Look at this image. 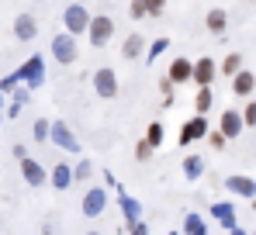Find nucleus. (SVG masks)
Here are the masks:
<instances>
[{"label": "nucleus", "mask_w": 256, "mask_h": 235, "mask_svg": "<svg viewBox=\"0 0 256 235\" xmlns=\"http://www.w3.org/2000/svg\"><path fill=\"white\" fill-rule=\"evenodd\" d=\"M76 56H80V48H76V35H73V32H62V35L52 38V59H56L59 66H73Z\"/></svg>", "instance_id": "1"}, {"label": "nucleus", "mask_w": 256, "mask_h": 235, "mask_svg": "<svg viewBox=\"0 0 256 235\" xmlns=\"http://www.w3.org/2000/svg\"><path fill=\"white\" fill-rule=\"evenodd\" d=\"M86 38H90L94 48L108 45V42L114 38V21H111L108 14H94V18H90V28H86Z\"/></svg>", "instance_id": "2"}, {"label": "nucleus", "mask_w": 256, "mask_h": 235, "mask_svg": "<svg viewBox=\"0 0 256 235\" xmlns=\"http://www.w3.org/2000/svg\"><path fill=\"white\" fill-rule=\"evenodd\" d=\"M62 24H66V32H73V35H86V28H90L86 7L84 4H70V7L62 10Z\"/></svg>", "instance_id": "3"}, {"label": "nucleus", "mask_w": 256, "mask_h": 235, "mask_svg": "<svg viewBox=\"0 0 256 235\" xmlns=\"http://www.w3.org/2000/svg\"><path fill=\"white\" fill-rule=\"evenodd\" d=\"M94 90H97V97H104V100H114L118 97V76H114V70H97L94 73Z\"/></svg>", "instance_id": "4"}, {"label": "nucleus", "mask_w": 256, "mask_h": 235, "mask_svg": "<svg viewBox=\"0 0 256 235\" xmlns=\"http://www.w3.org/2000/svg\"><path fill=\"white\" fill-rule=\"evenodd\" d=\"M38 35V21L32 18V14H18L14 18V38L18 42H35Z\"/></svg>", "instance_id": "5"}, {"label": "nucleus", "mask_w": 256, "mask_h": 235, "mask_svg": "<svg viewBox=\"0 0 256 235\" xmlns=\"http://www.w3.org/2000/svg\"><path fill=\"white\" fill-rule=\"evenodd\" d=\"M214 73H218V62L208 59V56H201V59L194 62V83H198V86H212Z\"/></svg>", "instance_id": "6"}, {"label": "nucleus", "mask_w": 256, "mask_h": 235, "mask_svg": "<svg viewBox=\"0 0 256 235\" xmlns=\"http://www.w3.org/2000/svg\"><path fill=\"white\" fill-rule=\"evenodd\" d=\"M208 132V121H204V114H194L187 124H184V132H180V146H190L194 138H201Z\"/></svg>", "instance_id": "7"}, {"label": "nucleus", "mask_w": 256, "mask_h": 235, "mask_svg": "<svg viewBox=\"0 0 256 235\" xmlns=\"http://www.w3.org/2000/svg\"><path fill=\"white\" fill-rule=\"evenodd\" d=\"M242 128H246V118H242V111H225V114H222V132H225V138L242 135Z\"/></svg>", "instance_id": "8"}, {"label": "nucleus", "mask_w": 256, "mask_h": 235, "mask_svg": "<svg viewBox=\"0 0 256 235\" xmlns=\"http://www.w3.org/2000/svg\"><path fill=\"white\" fill-rule=\"evenodd\" d=\"M18 80H24L28 86H38V83H42V59H38V56H32V59L18 70Z\"/></svg>", "instance_id": "9"}, {"label": "nucleus", "mask_w": 256, "mask_h": 235, "mask_svg": "<svg viewBox=\"0 0 256 235\" xmlns=\"http://www.w3.org/2000/svg\"><path fill=\"white\" fill-rule=\"evenodd\" d=\"M253 90H256V76L253 73L239 70V73L232 76V94H236V97H253Z\"/></svg>", "instance_id": "10"}, {"label": "nucleus", "mask_w": 256, "mask_h": 235, "mask_svg": "<svg viewBox=\"0 0 256 235\" xmlns=\"http://www.w3.org/2000/svg\"><path fill=\"white\" fill-rule=\"evenodd\" d=\"M21 176H24L32 187H42L45 184V170L35 162V159H28V156H21Z\"/></svg>", "instance_id": "11"}, {"label": "nucleus", "mask_w": 256, "mask_h": 235, "mask_svg": "<svg viewBox=\"0 0 256 235\" xmlns=\"http://www.w3.org/2000/svg\"><path fill=\"white\" fill-rule=\"evenodd\" d=\"M204 28H208L212 35H225V28H228V10L212 7V10H208V18H204Z\"/></svg>", "instance_id": "12"}, {"label": "nucleus", "mask_w": 256, "mask_h": 235, "mask_svg": "<svg viewBox=\"0 0 256 235\" xmlns=\"http://www.w3.org/2000/svg\"><path fill=\"white\" fill-rule=\"evenodd\" d=\"M104 204H108L104 190H100V187H94V190L84 197V214H86V218H97V214L104 211Z\"/></svg>", "instance_id": "13"}, {"label": "nucleus", "mask_w": 256, "mask_h": 235, "mask_svg": "<svg viewBox=\"0 0 256 235\" xmlns=\"http://www.w3.org/2000/svg\"><path fill=\"white\" fill-rule=\"evenodd\" d=\"M166 76H170L173 83H187V80H194V62H190V59H173Z\"/></svg>", "instance_id": "14"}, {"label": "nucleus", "mask_w": 256, "mask_h": 235, "mask_svg": "<svg viewBox=\"0 0 256 235\" xmlns=\"http://www.w3.org/2000/svg\"><path fill=\"white\" fill-rule=\"evenodd\" d=\"M142 48H146V38H142L138 32H132V35L125 38V45H122V56H125V59H138Z\"/></svg>", "instance_id": "15"}, {"label": "nucleus", "mask_w": 256, "mask_h": 235, "mask_svg": "<svg viewBox=\"0 0 256 235\" xmlns=\"http://www.w3.org/2000/svg\"><path fill=\"white\" fill-rule=\"evenodd\" d=\"M52 142H56V146H62V149H76V138L70 135V128H66L62 121H56V124H52Z\"/></svg>", "instance_id": "16"}, {"label": "nucleus", "mask_w": 256, "mask_h": 235, "mask_svg": "<svg viewBox=\"0 0 256 235\" xmlns=\"http://www.w3.org/2000/svg\"><path fill=\"white\" fill-rule=\"evenodd\" d=\"M73 180H76V176H73V170H70L66 162H59V166L52 170V187H56V190H66Z\"/></svg>", "instance_id": "17"}, {"label": "nucleus", "mask_w": 256, "mask_h": 235, "mask_svg": "<svg viewBox=\"0 0 256 235\" xmlns=\"http://www.w3.org/2000/svg\"><path fill=\"white\" fill-rule=\"evenodd\" d=\"M228 187H232L236 194H242V197L256 194V180H250V176H228Z\"/></svg>", "instance_id": "18"}, {"label": "nucleus", "mask_w": 256, "mask_h": 235, "mask_svg": "<svg viewBox=\"0 0 256 235\" xmlns=\"http://www.w3.org/2000/svg\"><path fill=\"white\" fill-rule=\"evenodd\" d=\"M194 111H198V114H208V111H212V86H198Z\"/></svg>", "instance_id": "19"}, {"label": "nucleus", "mask_w": 256, "mask_h": 235, "mask_svg": "<svg viewBox=\"0 0 256 235\" xmlns=\"http://www.w3.org/2000/svg\"><path fill=\"white\" fill-rule=\"evenodd\" d=\"M201 173H204V162H201V156H187V159H184V176H187V180H198Z\"/></svg>", "instance_id": "20"}, {"label": "nucleus", "mask_w": 256, "mask_h": 235, "mask_svg": "<svg viewBox=\"0 0 256 235\" xmlns=\"http://www.w3.org/2000/svg\"><path fill=\"white\" fill-rule=\"evenodd\" d=\"M239 70H242V56H239V52L225 56V62H222V73H225V76H236Z\"/></svg>", "instance_id": "21"}, {"label": "nucleus", "mask_w": 256, "mask_h": 235, "mask_svg": "<svg viewBox=\"0 0 256 235\" xmlns=\"http://www.w3.org/2000/svg\"><path fill=\"white\" fill-rule=\"evenodd\" d=\"M152 152H156V146H152L149 138H142V142L135 146V159H138V162H149V159H152Z\"/></svg>", "instance_id": "22"}, {"label": "nucleus", "mask_w": 256, "mask_h": 235, "mask_svg": "<svg viewBox=\"0 0 256 235\" xmlns=\"http://www.w3.org/2000/svg\"><path fill=\"white\" fill-rule=\"evenodd\" d=\"M146 138H149V142L160 149V146H163V124H160V121H152V124L146 128Z\"/></svg>", "instance_id": "23"}, {"label": "nucleus", "mask_w": 256, "mask_h": 235, "mask_svg": "<svg viewBox=\"0 0 256 235\" xmlns=\"http://www.w3.org/2000/svg\"><path fill=\"white\" fill-rule=\"evenodd\" d=\"M45 138H52V124L45 118H38L35 121V142H45Z\"/></svg>", "instance_id": "24"}, {"label": "nucleus", "mask_w": 256, "mask_h": 235, "mask_svg": "<svg viewBox=\"0 0 256 235\" xmlns=\"http://www.w3.org/2000/svg\"><path fill=\"white\" fill-rule=\"evenodd\" d=\"M214 214L222 225H232V204H214Z\"/></svg>", "instance_id": "25"}, {"label": "nucleus", "mask_w": 256, "mask_h": 235, "mask_svg": "<svg viewBox=\"0 0 256 235\" xmlns=\"http://www.w3.org/2000/svg\"><path fill=\"white\" fill-rule=\"evenodd\" d=\"M128 10H132V18H135V21H142V18L149 14V7H146V0H132V7H128Z\"/></svg>", "instance_id": "26"}, {"label": "nucleus", "mask_w": 256, "mask_h": 235, "mask_svg": "<svg viewBox=\"0 0 256 235\" xmlns=\"http://www.w3.org/2000/svg\"><path fill=\"white\" fill-rule=\"evenodd\" d=\"M146 7H149V14H152V18H160V14H163V7H166V0H146Z\"/></svg>", "instance_id": "27"}, {"label": "nucleus", "mask_w": 256, "mask_h": 235, "mask_svg": "<svg viewBox=\"0 0 256 235\" xmlns=\"http://www.w3.org/2000/svg\"><path fill=\"white\" fill-rule=\"evenodd\" d=\"M242 118H246V124H256V100H250V104L242 108Z\"/></svg>", "instance_id": "28"}, {"label": "nucleus", "mask_w": 256, "mask_h": 235, "mask_svg": "<svg viewBox=\"0 0 256 235\" xmlns=\"http://www.w3.org/2000/svg\"><path fill=\"white\" fill-rule=\"evenodd\" d=\"M73 176H76V180H86V176H90V162H80V166H76V170H73Z\"/></svg>", "instance_id": "29"}, {"label": "nucleus", "mask_w": 256, "mask_h": 235, "mask_svg": "<svg viewBox=\"0 0 256 235\" xmlns=\"http://www.w3.org/2000/svg\"><path fill=\"white\" fill-rule=\"evenodd\" d=\"M187 232H204V225H201V218H187Z\"/></svg>", "instance_id": "30"}, {"label": "nucleus", "mask_w": 256, "mask_h": 235, "mask_svg": "<svg viewBox=\"0 0 256 235\" xmlns=\"http://www.w3.org/2000/svg\"><path fill=\"white\" fill-rule=\"evenodd\" d=\"M166 45H170V42H166V38H160V42H156V45H152V48H149V56H160V52H163Z\"/></svg>", "instance_id": "31"}, {"label": "nucleus", "mask_w": 256, "mask_h": 235, "mask_svg": "<svg viewBox=\"0 0 256 235\" xmlns=\"http://www.w3.org/2000/svg\"><path fill=\"white\" fill-rule=\"evenodd\" d=\"M212 146H214V149H222V146H225V132H218V135H212Z\"/></svg>", "instance_id": "32"}, {"label": "nucleus", "mask_w": 256, "mask_h": 235, "mask_svg": "<svg viewBox=\"0 0 256 235\" xmlns=\"http://www.w3.org/2000/svg\"><path fill=\"white\" fill-rule=\"evenodd\" d=\"M0 104H4V86H0Z\"/></svg>", "instance_id": "33"}]
</instances>
